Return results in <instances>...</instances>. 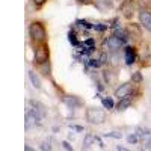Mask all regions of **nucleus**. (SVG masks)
<instances>
[{"label": "nucleus", "instance_id": "aec40b11", "mask_svg": "<svg viewBox=\"0 0 151 151\" xmlns=\"http://www.w3.org/2000/svg\"><path fill=\"white\" fill-rule=\"evenodd\" d=\"M132 82L133 83H142V73H134L132 76Z\"/></svg>", "mask_w": 151, "mask_h": 151}, {"label": "nucleus", "instance_id": "f03ea898", "mask_svg": "<svg viewBox=\"0 0 151 151\" xmlns=\"http://www.w3.org/2000/svg\"><path fill=\"white\" fill-rule=\"evenodd\" d=\"M86 119L91 124H103L106 121V113L103 109L98 107H91L86 110Z\"/></svg>", "mask_w": 151, "mask_h": 151}, {"label": "nucleus", "instance_id": "423d86ee", "mask_svg": "<svg viewBox=\"0 0 151 151\" xmlns=\"http://www.w3.org/2000/svg\"><path fill=\"white\" fill-rule=\"evenodd\" d=\"M104 44L112 50V52H118V50L122 47V44H124V42L119 40V38H116L115 35H112V36H109L107 40L104 41Z\"/></svg>", "mask_w": 151, "mask_h": 151}, {"label": "nucleus", "instance_id": "a878e982", "mask_svg": "<svg viewBox=\"0 0 151 151\" xmlns=\"http://www.w3.org/2000/svg\"><path fill=\"white\" fill-rule=\"evenodd\" d=\"M107 59H109V56H107L106 53H103L101 56H100V64H101V65H103V64H106Z\"/></svg>", "mask_w": 151, "mask_h": 151}, {"label": "nucleus", "instance_id": "6ab92c4d", "mask_svg": "<svg viewBox=\"0 0 151 151\" xmlns=\"http://www.w3.org/2000/svg\"><path fill=\"white\" fill-rule=\"evenodd\" d=\"M68 41H70V42H71L74 47H79V45H80V44L77 42V40H76V33H74L73 30L68 33Z\"/></svg>", "mask_w": 151, "mask_h": 151}, {"label": "nucleus", "instance_id": "dca6fc26", "mask_svg": "<svg viewBox=\"0 0 151 151\" xmlns=\"http://www.w3.org/2000/svg\"><path fill=\"white\" fill-rule=\"evenodd\" d=\"M76 24H79L80 27H85V29H94V24L88 23L86 20H77V21H76Z\"/></svg>", "mask_w": 151, "mask_h": 151}, {"label": "nucleus", "instance_id": "412c9836", "mask_svg": "<svg viewBox=\"0 0 151 151\" xmlns=\"http://www.w3.org/2000/svg\"><path fill=\"white\" fill-rule=\"evenodd\" d=\"M41 70H42V73H44L45 76L50 74V62H48V60H45L44 64H41Z\"/></svg>", "mask_w": 151, "mask_h": 151}, {"label": "nucleus", "instance_id": "bb28decb", "mask_svg": "<svg viewBox=\"0 0 151 151\" xmlns=\"http://www.w3.org/2000/svg\"><path fill=\"white\" fill-rule=\"evenodd\" d=\"M41 150H52V145H50V141H47V142H42V145H41Z\"/></svg>", "mask_w": 151, "mask_h": 151}, {"label": "nucleus", "instance_id": "f257e3e1", "mask_svg": "<svg viewBox=\"0 0 151 151\" xmlns=\"http://www.w3.org/2000/svg\"><path fill=\"white\" fill-rule=\"evenodd\" d=\"M29 33H30V38L35 41V42H44L47 40V32L44 29V26L41 23H38V21H33L30 24V27H29Z\"/></svg>", "mask_w": 151, "mask_h": 151}, {"label": "nucleus", "instance_id": "2f4dec72", "mask_svg": "<svg viewBox=\"0 0 151 151\" xmlns=\"http://www.w3.org/2000/svg\"><path fill=\"white\" fill-rule=\"evenodd\" d=\"M24 150H26V151H32V147L30 145H26V147H24Z\"/></svg>", "mask_w": 151, "mask_h": 151}, {"label": "nucleus", "instance_id": "0eeeda50", "mask_svg": "<svg viewBox=\"0 0 151 151\" xmlns=\"http://www.w3.org/2000/svg\"><path fill=\"white\" fill-rule=\"evenodd\" d=\"M139 20H141L142 26H144L148 32H151V14H150V11L141 9V11H139Z\"/></svg>", "mask_w": 151, "mask_h": 151}, {"label": "nucleus", "instance_id": "c85d7f7f", "mask_svg": "<svg viewBox=\"0 0 151 151\" xmlns=\"http://www.w3.org/2000/svg\"><path fill=\"white\" fill-rule=\"evenodd\" d=\"M70 127L74 129L76 132H83V127H82V125H70Z\"/></svg>", "mask_w": 151, "mask_h": 151}, {"label": "nucleus", "instance_id": "39448f33", "mask_svg": "<svg viewBox=\"0 0 151 151\" xmlns=\"http://www.w3.org/2000/svg\"><path fill=\"white\" fill-rule=\"evenodd\" d=\"M132 89H133V85L132 83H122L116 88L115 91V97H118V100L124 98V97H132Z\"/></svg>", "mask_w": 151, "mask_h": 151}, {"label": "nucleus", "instance_id": "9b49d317", "mask_svg": "<svg viewBox=\"0 0 151 151\" xmlns=\"http://www.w3.org/2000/svg\"><path fill=\"white\" fill-rule=\"evenodd\" d=\"M130 104H132V97L129 95V97H124V98H121L119 101H118V110L119 112H124L125 109H129L130 107Z\"/></svg>", "mask_w": 151, "mask_h": 151}, {"label": "nucleus", "instance_id": "c756f323", "mask_svg": "<svg viewBox=\"0 0 151 151\" xmlns=\"http://www.w3.org/2000/svg\"><path fill=\"white\" fill-rule=\"evenodd\" d=\"M33 2H35V3L38 5V6H41V5H42V3L45 2V0H33Z\"/></svg>", "mask_w": 151, "mask_h": 151}, {"label": "nucleus", "instance_id": "6e6552de", "mask_svg": "<svg viewBox=\"0 0 151 151\" xmlns=\"http://www.w3.org/2000/svg\"><path fill=\"white\" fill-rule=\"evenodd\" d=\"M124 55H125V64L127 65H133L136 62V50H134V47H132V45L125 47Z\"/></svg>", "mask_w": 151, "mask_h": 151}, {"label": "nucleus", "instance_id": "cd10ccee", "mask_svg": "<svg viewBox=\"0 0 151 151\" xmlns=\"http://www.w3.org/2000/svg\"><path fill=\"white\" fill-rule=\"evenodd\" d=\"M62 147H64L65 150H70V151L73 150V147H71V145H70V142H67V141H64V142H62Z\"/></svg>", "mask_w": 151, "mask_h": 151}, {"label": "nucleus", "instance_id": "f3484780", "mask_svg": "<svg viewBox=\"0 0 151 151\" xmlns=\"http://www.w3.org/2000/svg\"><path fill=\"white\" fill-rule=\"evenodd\" d=\"M103 136L104 137H112V139H121L122 137V134L119 132H109V133H104Z\"/></svg>", "mask_w": 151, "mask_h": 151}, {"label": "nucleus", "instance_id": "7ed1b4c3", "mask_svg": "<svg viewBox=\"0 0 151 151\" xmlns=\"http://www.w3.org/2000/svg\"><path fill=\"white\" fill-rule=\"evenodd\" d=\"M33 58L36 60V64H44L45 60H48V52H47V47L45 45H40V47H36L35 48V52H33Z\"/></svg>", "mask_w": 151, "mask_h": 151}, {"label": "nucleus", "instance_id": "393cba45", "mask_svg": "<svg viewBox=\"0 0 151 151\" xmlns=\"http://www.w3.org/2000/svg\"><path fill=\"white\" fill-rule=\"evenodd\" d=\"M144 142H145V147H144V148H145V150H151V134L147 137Z\"/></svg>", "mask_w": 151, "mask_h": 151}, {"label": "nucleus", "instance_id": "ddd939ff", "mask_svg": "<svg viewBox=\"0 0 151 151\" xmlns=\"http://www.w3.org/2000/svg\"><path fill=\"white\" fill-rule=\"evenodd\" d=\"M113 35H115L116 38H119V40H121L124 44L127 42V38H129V35H127V32H125V30H122V29H116Z\"/></svg>", "mask_w": 151, "mask_h": 151}, {"label": "nucleus", "instance_id": "2eb2a0df", "mask_svg": "<svg viewBox=\"0 0 151 151\" xmlns=\"http://www.w3.org/2000/svg\"><path fill=\"white\" fill-rule=\"evenodd\" d=\"M97 141V136H94V134H86L85 136V141H83V144H85V147L88 148L92 142H95Z\"/></svg>", "mask_w": 151, "mask_h": 151}, {"label": "nucleus", "instance_id": "1a4fd4ad", "mask_svg": "<svg viewBox=\"0 0 151 151\" xmlns=\"http://www.w3.org/2000/svg\"><path fill=\"white\" fill-rule=\"evenodd\" d=\"M30 104H32V110H33L36 115L42 119V118L45 116V107H44V104L40 103V101H35V100H32Z\"/></svg>", "mask_w": 151, "mask_h": 151}, {"label": "nucleus", "instance_id": "7c9ffc66", "mask_svg": "<svg viewBox=\"0 0 151 151\" xmlns=\"http://www.w3.org/2000/svg\"><path fill=\"white\" fill-rule=\"evenodd\" d=\"M116 150H119V151H125V148L121 147V145H116Z\"/></svg>", "mask_w": 151, "mask_h": 151}, {"label": "nucleus", "instance_id": "5701e85b", "mask_svg": "<svg viewBox=\"0 0 151 151\" xmlns=\"http://www.w3.org/2000/svg\"><path fill=\"white\" fill-rule=\"evenodd\" d=\"M94 29L97 30V32H104L106 29H107V26H106V24H94Z\"/></svg>", "mask_w": 151, "mask_h": 151}, {"label": "nucleus", "instance_id": "20e7f679", "mask_svg": "<svg viewBox=\"0 0 151 151\" xmlns=\"http://www.w3.org/2000/svg\"><path fill=\"white\" fill-rule=\"evenodd\" d=\"M40 121H41V118L30 107H27V110H26V129L29 130L33 125H40Z\"/></svg>", "mask_w": 151, "mask_h": 151}, {"label": "nucleus", "instance_id": "473e14b6", "mask_svg": "<svg viewBox=\"0 0 151 151\" xmlns=\"http://www.w3.org/2000/svg\"><path fill=\"white\" fill-rule=\"evenodd\" d=\"M80 2H85V0H80Z\"/></svg>", "mask_w": 151, "mask_h": 151}, {"label": "nucleus", "instance_id": "4be33fe9", "mask_svg": "<svg viewBox=\"0 0 151 151\" xmlns=\"http://www.w3.org/2000/svg\"><path fill=\"white\" fill-rule=\"evenodd\" d=\"M88 65H89V67H94V68H98L101 64H100V60H98V59H89Z\"/></svg>", "mask_w": 151, "mask_h": 151}, {"label": "nucleus", "instance_id": "f8f14e48", "mask_svg": "<svg viewBox=\"0 0 151 151\" xmlns=\"http://www.w3.org/2000/svg\"><path fill=\"white\" fill-rule=\"evenodd\" d=\"M27 74H29V80L33 85L35 89H41V80H40V77H38V74L35 71H29Z\"/></svg>", "mask_w": 151, "mask_h": 151}, {"label": "nucleus", "instance_id": "b1692460", "mask_svg": "<svg viewBox=\"0 0 151 151\" xmlns=\"http://www.w3.org/2000/svg\"><path fill=\"white\" fill-rule=\"evenodd\" d=\"M83 44H85L86 47H94V45H95V41L92 40V38H88V40H86Z\"/></svg>", "mask_w": 151, "mask_h": 151}, {"label": "nucleus", "instance_id": "4468645a", "mask_svg": "<svg viewBox=\"0 0 151 151\" xmlns=\"http://www.w3.org/2000/svg\"><path fill=\"white\" fill-rule=\"evenodd\" d=\"M101 103H103V106H104L106 109H109V110H112L113 107H115V103H113V100H112L110 97L103 98V100H101Z\"/></svg>", "mask_w": 151, "mask_h": 151}, {"label": "nucleus", "instance_id": "9d476101", "mask_svg": "<svg viewBox=\"0 0 151 151\" xmlns=\"http://www.w3.org/2000/svg\"><path fill=\"white\" fill-rule=\"evenodd\" d=\"M64 103H65L67 106H70V107H79V106H82V104H83L82 100H80V98H77V97H74V95L64 97Z\"/></svg>", "mask_w": 151, "mask_h": 151}, {"label": "nucleus", "instance_id": "a211bd4d", "mask_svg": "<svg viewBox=\"0 0 151 151\" xmlns=\"http://www.w3.org/2000/svg\"><path fill=\"white\" fill-rule=\"evenodd\" d=\"M127 142H129V144H132V145L137 144V142H139V136H137V134H134V133L129 134V136H127Z\"/></svg>", "mask_w": 151, "mask_h": 151}]
</instances>
